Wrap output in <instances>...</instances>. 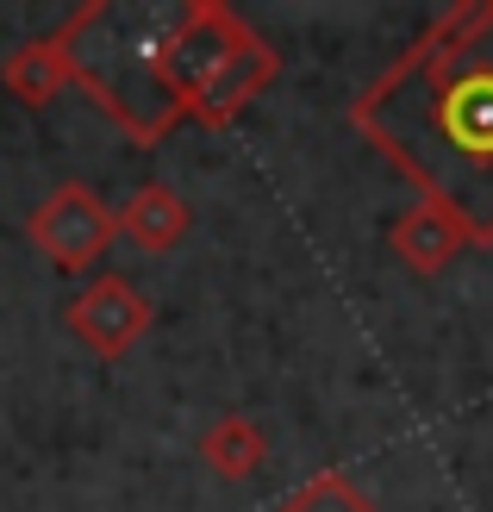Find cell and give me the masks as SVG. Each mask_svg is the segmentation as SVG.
<instances>
[{
    "label": "cell",
    "instance_id": "obj_2",
    "mask_svg": "<svg viewBox=\"0 0 493 512\" xmlns=\"http://www.w3.org/2000/svg\"><path fill=\"white\" fill-rule=\"evenodd\" d=\"M175 19L181 0H88L57 25V44L69 57V88H82L144 150L181 125L163 69Z\"/></svg>",
    "mask_w": 493,
    "mask_h": 512
},
{
    "label": "cell",
    "instance_id": "obj_4",
    "mask_svg": "<svg viewBox=\"0 0 493 512\" xmlns=\"http://www.w3.org/2000/svg\"><path fill=\"white\" fill-rule=\"evenodd\" d=\"M25 238H32V250L44 256L50 269H63V275H88L100 256L113 250L119 238V219L113 207L100 200L88 182H57L38 207L32 219H25Z\"/></svg>",
    "mask_w": 493,
    "mask_h": 512
},
{
    "label": "cell",
    "instance_id": "obj_6",
    "mask_svg": "<svg viewBox=\"0 0 493 512\" xmlns=\"http://www.w3.org/2000/svg\"><path fill=\"white\" fill-rule=\"evenodd\" d=\"M387 250L400 256V263L412 275H444L462 250H475L469 232L444 213V207H431V200H412L406 213H394V225H387Z\"/></svg>",
    "mask_w": 493,
    "mask_h": 512
},
{
    "label": "cell",
    "instance_id": "obj_8",
    "mask_svg": "<svg viewBox=\"0 0 493 512\" xmlns=\"http://www.w3.org/2000/svg\"><path fill=\"white\" fill-rule=\"evenodd\" d=\"M0 88H7L19 107H50L63 88H69V57H63V44L57 32H44L32 44H19L7 63H0Z\"/></svg>",
    "mask_w": 493,
    "mask_h": 512
},
{
    "label": "cell",
    "instance_id": "obj_3",
    "mask_svg": "<svg viewBox=\"0 0 493 512\" xmlns=\"http://www.w3.org/2000/svg\"><path fill=\"white\" fill-rule=\"evenodd\" d=\"M163 69H169V94H175L181 119L206 125V132H225L281 75V57L225 0H181Z\"/></svg>",
    "mask_w": 493,
    "mask_h": 512
},
{
    "label": "cell",
    "instance_id": "obj_7",
    "mask_svg": "<svg viewBox=\"0 0 493 512\" xmlns=\"http://www.w3.org/2000/svg\"><path fill=\"white\" fill-rule=\"evenodd\" d=\"M113 219H119V238L138 244V250H150V256H169L181 238H188V225H194L188 200H181L169 182H144V188H132V200H125Z\"/></svg>",
    "mask_w": 493,
    "mask_h": 512
},
{
    "label": "cell",
    "instance_id": "obj_9",
    "mask_svg": "<svg viewBox=\"0 0 493 512\" xmlns=\"http://www.w3.org/2000/svg\"><path fill=\"white\" fill-rule=\"evenodd\" d=\"M200 463L213 469L219 481H250V475H263L269 469V438H263V425L244 419V413H225L200 431Z\"/></svg>",
    "mask_w": 493,
    "mask_h": 512
},
{
    "label": "cell",
    "instance_id": "obj_10",
    "mask_svg": "<svg viewBox=\"0 0 493 512\" xmlns=\"http://www.w3.org/2000/svg\"><path fill=\"white\" fill-rule=\"evenodd\" d=\"M281 512H375V500H369V488H356L344 469H319L281 500Z\"/></svg>",
    "mask_w": 493,
    "mask_h": 512
},
{
    "label": "cell",
    "instance_id": "obj_5",
    "mask_svg": "<svg viewBox=\"0 0 493 512\" xmlns=\"http://www.w3.org/2000/svg\"><path fill=\"white\" fill-rule=\"evenodd\" d=\"M150 319H157V306H150V294L138 281H125V275H94L88 288H75L63 300V331L82 350H94L100 363H119L125 350H138Z\"/></svg>",
    "mask_w": 493,
    "mask_h": 512
},
{
    "label": "cell",
    "instance_id": "obj_1",
    "mask_svg": "<svg viewBox=\"0 0 493 512\" xmlns=\"http://www.w3.org/2000/svg\"><path fill=\"white\" fill-rule=\"evenodd\" d=\"M350 125L469 244H493V0H456L350 100Z\"/></svg>",
    "mask_w": 493,
    "mask_h": 512
}]
</instances>
